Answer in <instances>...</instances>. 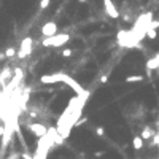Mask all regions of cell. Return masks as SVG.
Returning a JSON list of instances; mask_svg holds the SVG:
<instances>
[{"mask_svg": "<svg viewBox=\"0 0 159 159\" xmlns=\"http://www.w3.org/2000/svg\"><path fill=\"white\" fill-rule=\"evenodd\" d=\"M69 40H70L69 34H56L53 37H46V38H43V46H54V48H58V46L65 45Z\"/></svg>", "mask_w": 159, "mask_h": 159, "instance_id": "6da1fadb", "label": "cell"}, {"mask_svg": "<svg viewBox=\"0 0 159 159\" xmlns=\"http://www.w3.org/2000/svg\"><path fill=\"white\" fill-rule=\"evenodd\" d=\"M62 83H65V85H67L70 89H73L75 92H77V96H81V94H85V92H86V89H83L80 83L75 81L70 75H65V73H64V75H62Z\"/></svg>", "mask_w": 159, "mask_h": 159, "instance_id": "7a4b0ae2", "label": "cell"}, {"mask_svg": "<svg viewBox=\"0 0 159 159\" xmlns=\"http://www.w3.org/2000/svg\"><path fill=\"white\" fill-rule=\"evenodd\" d=\"M30 53H32V38H30V37H26V38L21 42L19 51H18L16 54H18V58H19V59H24Z\"/></svg>", "mask_w": 159, "mask_h": 159, "instance_id": "3957f363", "label": "cell"}, {"mask_svg": "<svg viewBox=\"0 0 159 159\" xmlns=\"http://www.w3.org/2000/svg\"><path fill=\"white\" fill-rule=\"evenodd\" d=\"M62 75L64 73H51V75H43L40 78V81L43 85H54V83L62 81Z\"/></svg>", "mask_w": 159, "mask_h": 159, "instance_id": "277c9868", "label": "cell"}, {"mask_svg": "<svg viewBox=\"0 0 159 159\" xmlns=\"http://www.w3.org/2000/svg\"><path fill=\"white\" fill-rule=\"evenodd\" d=\"M104 6H105V13H107L110 18L116 19V18L119 16L116 6H115V3H113V0H104Z\"/></svg>", "mask_w": 159, "mask_h": 159, "instance_id": "5b68a950", "label": "cell"}, {"mask_svg": "<svg viewBox=\"0 0 159 159\" xmlns=\"http://www.w3.org/2000/svg\"><path fill=\"white\" fill-rule=\"evenodd\" d=\"M42 34L45 37H53L58 34V24L56 22H46L43 27H42Z\"/></svg>", "mask_w": 159, "mask_h": 159, "instance_id": "8992f818", "label": "cell"}, {"mask_svg": "<svg viewBox=\"0 0 159 159\" xmlns=\"http://www.w3.org/2000/svg\"><path fill=\"white\" fill-rule=\"evenodd\" d=\"M29 130H30L32 134H35L37 137H43V135L48 134V129H46L43 124H30Z\"/></svg>", "mask_w": 159, "mask_h": 159, "instance_id": "52a82bcc", "label": "cell"}, {"mask_svg": "<svg viewBox=\"0 0 159 159\" xmlns=\"http://www.w3.org/2000/svg\"><path fill=\"white\" fill-rule=\"evenodd\" d=\"M157 67H159V61H157V58H151V59L146 61V69H148V70H156Z\"/></svg>", "mask_w": 159, "mask_h": 159, "instance_id": "ba28073f", "label": "cell"}, {"mask_svg": "<svg viewBox=\"0 0 159 159\" xmlns=\"http://www.w3.org/2000/svg\"><path fill=\"white\" fill-rule=\"evenodd\" d=\"M132 145H134V148L135 149H142V146H143V138L142 137H134V140H132Z\"/></svg>", "mask_w": 159, "mask_h": 159, "instance_id": "9c48e42d", "label": "cell"}, {"mask_svg": "<svg viewBox=\"0 0 159 159\" xmlns=\"http://www.w3.org/2000/svg\"><path fill=\"white\" fill-rule=\"evenodd\" d=\"M140 137H142L143 140L151 138V137H153V130L149 129V127H146V129H143V130H142V134H140Z\"/></svg>", "mask_w": 159, "mask_h": 159, "instance_id": "30bf717a", "label": "cell"}, {"mask_svg": "<svg viewBox=\"0 0 159 159\" xmlns=\"http://www.w3.org/2000/svg\"><path fill=\"white\" fill-rule=\"evenodd\" d=\"M137 81H143L142 75H132V77H126V83H137Z\"/></svg>", "mask_w": 159, "mask_h": 159, "instance_id": "8fae6325", "label": "cell"}, {"mask_svg": "<svg viewBox=\"0 0 159 159\" xmlns=\"http://www.w3.org/2000/svg\"><path fill=\"white\" fill-rule=\"evenodd\" d=\"M146 35H148V38H156V29H151V27H146Z\"/></svg>", "mask_w": 159, "mask_h": 159, "instance_id": "7c38bea8", "label": "cell"}, {"mask_svg": "<svg viewBox=\"0 0 159 159\" xmlns=\"http://www.w3.org/2000/svg\"><path fill=\"white\" fill-rule=\"evenodd\" d=\"M16 50L14 48H8L6 51H5V56H6V58H13V56H16Z\"/></svg>", "mask_w": 159, "mask_h": 159, "instance_id": "4fadbf2b", "label": "cell"}, {"mask_svg": "<svg viewBox=\"0 0 159 159\" xmlns=\"http://www.w3.org/2000/svg\"><path fill=\"white\" fill-rule=\"evenodd\" d=\"M48 5H50V0H42V2H40V8H42V10L48 8Z\"/></svg>", "mask_w": 159, "mask_h": 159, "instance_id": "5bb4252c", "label": "cell"}, {"mask_svg": "<svg viewBox=\"0 0 159 159\" xmlns=\"http://www.w3.org/2000/svg\"><path fill=\"white\" fill-rule=\"evenodd\" d=\"M72 54H73L72 50H64V51H62V56H64V58H69V56H72Z\"/></svg>", "mask_w": 159, "mask_h": 159, "instance_id": "9a60e30c", "label": "cell"}, {"mask_svg": "<svg viewBox=\"0 0 159 159\" xmlns=\"http://www.w3.org/2000/svg\"><path fill=\"white\" fill-rule=\"evenodd\" d=\"M153 143H156V145H159V134H156V135H153Z\"/></svg>", "mask_w": 159, "mask_h": 159, "instance_id": "2e32d148", "label": "cell"}, {"mask_svg": "<svg viewBox=\"0 0 159 159\" xmlns=\"http://www.w3.org/2000/svg\"><path fill=\"white\" fill-rule=\"evenodd\" d=\"M22 157H24V159H34V156L27 154V153H22Z\"/></svg>", "mask_w": 159, "mask_h": 159, "instance_id": "e0dca14e", "label": "cell"}, {"mask_svg": "<svg viewBox=\"0 0 159 159\" xmlns=\"http://www.w3.org/2000/svg\"><path fill=\"white\" fill-rule=\"evenodd\" d=\"M97 134H99V135H104V129H102V127H97Z\"/></svg>", "mask_w": 159, "mask_h": 159, "instance_id": "ac0fdd59", "label": "cell"}, {"mask_svg": "<svg viewBox=\"0 0 159 159\" xmlns=\"http://www.w3.org/2000/svg\"><path fill=\"white\" fill-rule=\"evenodd\" d=\"M107 80H108V78L105 77V75H104V77H102V78H100V81H102V83H107Z\"/></svg>", "mask_w": 159, "mask_h": 159, "instance_id": "d6986e66", "label": "cell"}, {"mask_svg": "<svg viewBox=\"0 0 159 159\" xmlns=\"http://www.w3.org/2000/svg\"><path fill=\"white\" fill-rule=\"evenodd\" d=\"M78 2H81V3H83V2H86V0H78Z\"/></svg>", "mask_w": 159, "mask_h": 159, "instance_id": "ffe728a7", "label": "cell"}, {"mask_svg": "<svg viewBox=\"0 0 159 159\" xmlns=\"http://www.w3.org/2000/svg\"><path fill=\"white\" fill-rule=\"evenodd\" d=\"M156 58H157V61H159V54H157V56H156ZM157 69H159V67H157Z\"/></svg>", "mask_w": 159, "mask_h": 159, "instance_id": "44dd1931", "label": "cell"}, {"mask_svg": "<svg viewBox=\"0 0 159 159\" xmlns=\"http://www.w3.org/2000/svg\"><path fill=\"white\" fill-rule=\"evenodd\" d=\"M154 2H156V0H154Z\"/></svg>", "mask_w": 159, "mask_h": 159, "instance_id": "7402d4cb", "label": "cell"}, {"mask_svg": "<svg viewBox=\"0 0 159 159\" xmlns=\"http://www.w3.org/2000/svg\"><path fill=\"white\" fill-rule=\"evenodd\" d=\"M157 21H159V19H157Z\"/></svg>", "mask_w": 159, "mask_h": 159, "instance_id": "603a6c76", "label": "cell"}]
</instances>
